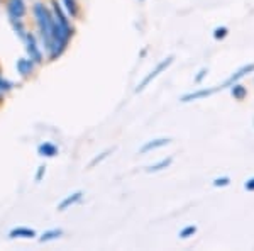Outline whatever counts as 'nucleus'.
Wrapping results in <instances>:
<instances>
[{
    "mask_svg": "<svg viewBox=\"0 0 254 251\" xmlns=\"http://www.w3.org/2000/svg\"><path fill=\"white\" fill-rule=\"evenodd\" d=\"M32 15L36 19V24H38V29L41 34V39H43L44 49H49L53 41V14L51 10L48 9L44 3L36 2L32 5Z\"/></svg>",
    "mask_w": 254,
    "mask_h": 251,
    "instance_id": "obj_1",
    "label": "nucleus"
},
{
    "mask_svg": "<svg viewBox=\"0 0 254 251\" xmlns=\"http://www.w3.org/2000/svg\"><path fill=\"white\" fill-rule=\"evenodd\" d=\"M173 60H175V56H166L165 60H161V61H159V63L156 65V68H154V70H151V72L147 73V75H146V77L142 78V80L137 84V87H136V93L142 92V90H144V88L147 87V85H149L151 82L154 80V78H158L159 75H161L163 72H165V70L170 68V65L173 63Z\"/></svg>",
    "mask_w": 254,
    "mask_h": 251,
    "instance_id": "obj_2",
    "label": "nucleus"
},
{
    "mask_svg": "<svg viewBox=\"0 0 254 251\" xmlns=\"http://www.w3.org/2000/svg\"><path fill=\"white\" fill-rule=\"evenodd\" d=\"M24 43H26L27 58H29L31 61H34V65H41V63H43V61H44V55H43V51H41L36 36L32 34V32H27Z\"/></svg>",
    "mask_w": 254,
    "mask_h": 251,
    "instance_id": "obj_3",
    "label": "nucleus"
},
{
    "mask_svg": "<svg viewBox=\"0 0 254 251\" xmlns=\"http://www.w3.org/2000/svg\"><path fill=\"white\" fill-rule=\"evenodd\" d=\"M254 72V63H248V65H244V67H241L239 70H237L236 73H232L231 77L227 78V80L224 82V84H220V85H217V87H214L215 92H219V90H224V88H229L231 85H234L236 82H239L241 78H244L248 73H253Z\"/></svg>",
    "mask_w": 254,
    "mask_h": 251,
    "instance_id": "obj_4",
    "label": "nucleus"
},
{
    "mask_svg": "<svg viewBox=\"0 0 254 251\" xmlns=\"http://www.w3.org/2000/svg\"><path fill=\"white\" fill-rule=\"evenodd\" d=\"M51 14H53V19H55L56 24H60V26L64 27V29H73L68 14L64 12L63 7H61V3H58V0H53L51 2Z\"/></svg>",
    "mask_w": 254,
    "mask_h": 251,
    "instance_id": "obj_5",
    "label": "nucleus"
},
{
    "mask_svg": "<svg viewBox=\"0 0 254 251\" xmlns=\"http://www.w3.org/2000/svg\"><path fill=\"white\" fill-rule=\"evenodd\" d=\"M7 14L9 19H24L27 14V7L24 0H7Z\"/></svg>",
    "mask_w": 254,
    "mask_h": 251,
    "instance_id": "obj_6",
    "label": "nucleus"
},
{
    "mask_svg": "<svg viewBox=\"0 0 254 251\" xmlns=\"http://www.w3.org/2000/svg\"><path fill=\"white\" fill-rule=\"evenodd\" d=\"M34 61H31L29 58H19L17 63H15V68H17V73L22 78H29L32 73H34Z\"/></svg>",
    "mask_w": 254,
    "mask_h": 251,
    "instance_id": "obj_7",
    "label": "nucleus"
},
{
    "mask_svg": "<svg viewBox=\"0 0 254 251\" xmlns=\"http://www.w3.org/2000/svg\"><path fill=\"white\" fill-rule=\"evenodd\" d=\"M214 88H200V90H195V92H190V93H185L180 100L183 104H188V102H193V100H202V98H207L210 95H214Z\"/></svg>",
    "mask_w": 254,
    "mask_h": 251,
    "instance_id": "obj_8",
    "label": "nucleus"
},
{
    "mask_svg": "<svg viewBox=\"0 0 254 251\" xmlns=\"http://www.w3.org/2000/svg\"><path fill=\"white\" fill-rule=\"evenodd\" d=\"M171 143L170 138H158V139H151V141L144 143L141 148H139V153L141 155H146L149 153V151H154L158 150V148H163V146H168Z\"/></svg>",
    "mask_w": 254,
    "mask_h": 251,
    "instance_id": "obj_9",
    "label": "nucleus"
},
{
    "mask_svg": "<svg viewBox=\"0 0 254 251\" xmlns=\"http://www.w3.org/2000/svg\"><path fill=\"white\" fill-rule=\"evenodd\" d=\"M81 197H83V192H81V190H76V192L69 193V195H66V197H64V199L58 204V211H60V212H63V211H66V209L73 207L75 204H78V202H80Z\"/></svg>",
    "mask_w": 254,
    "mask_h": 251,
    "instance_id": "obj_10",
    "label": "nucleus"
},
{
    "mask_svg": "<svg viewBox=\"0 0 254 251\" xmlns=\"http://www.w3.org/2000/svg\"><path fill=\"white\" fill-rule=\"evenodd\" d=\"M36 236V231L31 228H24V226H19V228L10 229L9 238L10 240H15V238H22V240H32Z\"/></svg>",
    "mask_w": 254,
    "mask_h": 251,
    "instance_id": "obj_11",
    "label": "nucleus"
},
{
    "mask_svg": "<svg viewBox=\"0 0 254 251\" xmlns=\"http://www.w3.org/2000/svg\"><path fill=\"white\" fill-rule=\"evenodd\" d=\"M61 5H63L64 12L68 14L69 19H78L80 15V5L76 0H61Z\"/></svg>",
    "mask_w": 254,
    "mask_h": 251,
    "instance_id": "obj_12",
    "label": "nucleus"
},
{
    "mask_svg": "<svg viewBox=\"0 0 254 251\" xmlns=\"http://www.w3.org/2000/svg\"><path fill=\"white\" fill-rule=\"evenodd\" d=\"M38 153L39 156H44V158H55L58 155V148L53 143H43V145L38 146Z\"/></svg>",
    "mask_w": 254,
    "mask_h": 251,
    "instance_id": "obj_13",
    "label": "nucleus"
},
{
    "mask_svg": "<svg viewBox=\"0 0 254 251\" xmlns=\"http://www.w3.org/2000/svg\"><path fill=\"white\" fill-rule=\"evenodd\" d=\"M9 20L12 24V29L19 36V39H22V41L26 39L27 31H26V26H24V19H9Z\"/></svg>",
    "mask_w": 254,
    "mask_h": 251,
    "instance_id": "obj_14",
    "label": "nucleus"
},
{
    "mask_svg": "<svg viewBox=\"0 0 254 251\" xmlns=\"http://www.w3.org/2000/svg\"><path fill=\"white\" fill-rule=\"evenodd\" d=\"M171 163H173V158H165V160H161V162H158V163L151 165V167H147L146 171H147V173H156V171H163V170H166V168H170Z\"/></svg>",
    "mask_w": 254,
    "mask_h": 251,
    "instance_id": "obj_15",
    "label": "nucleus"
},
{
    "mask_svg": "<svg viewBox=\"0 0 254 251\" xmlns=\"http://www.w3.org/2000/svg\"><path fill=\"white\" fill-rule=\"evenodd\" d=\"M61 236H63V229H48V231H44L39 236V241L41 243H49V241L58 240V238H61Z\"/></svg>",
    "mask_w": 254,
    "mask_h": 251,
    "instance_id": "obj_16",
    "label": "nucleus"
},
{
    "mask_svg": "<svg viewBox=\"0 0 254 251\" xmlns=\"http://www.w3.org/2000/svg\"><path fill=\"white\" fill-rule=\"evenodd\" d=\"M229 88H231V95L234 97L236 100H244V97L248 95V88L243 87L241 84H237V82L234 85H231Z\"/></svg>",
    "mask_w": 254,
    "mask_h": 251,
    "instance_id": "obj_17",
    "label": "nucleus"
},
{
    "mask_svg": "<svg viewBox=\"0 0 254 251\" xmlns=\"http://www.w3.org/2000/svg\"><path fill=\"white\" fill-rule=\"evenodd\" d=\"M112 151H114V148H112V150H110V148H109V150H105V151H104V153L97 155V156H95V158H93V160H92V162H90V163H88V168H95V167H97V165H98V163H102V162H104V160H105V158H109V155H110V153H112Z\"/></svg>",
    "mask_w": 254,
    "mask_h": 251,
    "instance_id": "obj_18",
    "label": "nucleus"
},
{
    "mask_svg": "<svg viewBox=\"0 0 254 251\" xmlns=\"http://www.w3.org/2000/svg\"><path fill=\"white\" fill-rule=\"evenodd\" d=\"M196 233V226L193 224H190V226H185V228L180 231L178 236L182 238V240H187V238H190V236H193V234Z\"/></svg>",
    "mask_w": 254,
    "mask_h": 251,
    "instance_id": "obj_19",
    "label": "nucleus"
},
{
    "mask_svg": "<svg viewBox=\"0 0 254 251\" xmlns=\"http://www.w3.org/2000/svg\"><path fill=\"white\" fill-rule=\"evenodd\" d=\"M214 187H227V185H231V176H217V178L212 182Z\"/></svg>",
    "mask_w": 254,
    "mask_h": 251,
    "instance_id": "obj_20",
    "label": "nucleus"
},
{
    "mask_svg": "<svg viewBox=\"0 0 254 251\" xmlns=\"http://www.w3.org/2000/svg\"><path fill=\"white\" fill-rule=\"evenodd\" d=\"M227 34H229V29L225 26H219V27H215V29H214V39H217V41L224 39Z\"/></svg>",
    "mask_w": 254,
    "mask_h": 251,
    "instance_id": "obj_21",
    "label": "nucleus"
},
{
    "mask_svg": "<svg viewBox=\"0 0 254 251\" xmlns=\"http://www.w3.org/2000/svg\"><path fill=\"white\" fill-rule=\"evenodd\" d=\"M207 75H208V70H207V68H202V70L198 72V75L195 77V84H202V82L205 80V77H207Z\"/></svg>",
    "mask_w": 254,
    "mask_h": 251,
    "instance_id": "obj_22",
    "label": "nucleus"
},
{
    "mask_svg": "<svg viewBox=\"0 0 254 251\" xmlns=\"http://www.w3.org/2000/svg\"><path fill=\"white\" fill-rule=\"evenodd\" d=\"M46 175V167L44 165H41V167L38 168V171H36V176H34V180L36 182H41L43 180V176Z\"/></svg>",
    "mask_w": 254,
    "mask_h": 251,
    "instance_id": "obj_23",
    "label": "nucleus"
},
{
    "mask_svg": "<svg viewBox=\"0 0 254 251\" xmlns=\"http://www.w3.org/2000/svg\"><path fill=\"white\" fill-rule=\"evenodd\" d=\"M244 188L248 192H254V176H253V178H249V180H246V182H244Z\"/></svg>",
    "mask_w": 254,
    "mask_h": 251,
    "instance_id": "obj_24",
    "label": "nucleus"
},
{
    "mask_svg": "<svg viewBox=\"0 0 254 251\" xmlns=\"http://www.w3.org/2000/svg\"><path fill=\"white\" fill-rule=\"evenodd\" d=\"M253 124H254V121H253Z\"/></svg>",
    "mask_w": 254,
    "mask_h": 251,
    "instance_id": "obj_25",
    "label": "nucleus"
}]
</instances>
